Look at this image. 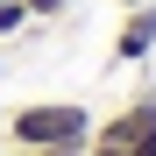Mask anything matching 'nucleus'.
I'll return each instance as SVG.
<instances>
[{
	"label": "nucleus",
	"instance_id": "1",
	"mask_svg": "<svg viewBox=\"0 0 156 156\" xmlns=\"http://www.w3.org/2000/svg\"><path fill=\"white\" fill-rule=\"evenodd\" d=\"M99 114L78 107V99H21V107L7 114V142L14 156L21 149H64V142H92Z\"/></svg>",
	"mask_w": 156,
	"mask_h": 156
},
{
	"label": "nucleus",
	"instance_id": "2",
	"mask_svg": "<svg viewBox=\"0 0 156 156\" xmlns=\"http://www.w3.org/2000/svg\"><path fill=\"white\" fill-rule=\"evenodd\" d=\"M156 57V0H142V7H121V29H114V50L107 64L128 71V64H149Z\"/></svg>",
	"mask_w": 156,
	"mask_h": 156
},
{
	"label": "nucleus",
	"instance_id": "3",
	"mask_svg": "<svg viewBox=\"0 0 156 156\" xmlns=\"http://www.w3.org/2000/svg\"><path fill=\"white\" fill-rule=\"evenodd\" d=\"M21 29H29V7H21V0H0V43L21 36Z\"/></svg>",
	"mask_w": 156,
	"mask_h": 156
},
{
	"label": "nucleus",
	"instance_id": "4",
	"mask_svg": "<svg viewBox=\"0 0 156 156\" xmlns=\"http://www.w3.org/2000/svg\"><path fill=\"white\" fill-rule=\"evenodd\" d=\"M21 7H29V21H57V14L71 7V0H21Z\"/></svg>",
	"mask_w": 156,
	"mask_h": 156
},
{
	"label": "nucleus",
	"instance_id": "5",
	"mask_svg": "<svg viewBox=\"0 0 156 156\" xmlns=\"http://www.w3.org/2000/svg\"><path fill=\"white\" fill-rule=\"evenodd\" d=\"M128 156H156V121L142 128V135H135V142H128Z\"/></svg>",
	"mask_w": 156,
	"mask_h": 156
},
{
	"label": "nucleus",
	"instance_id": "6",
	"mask_svg": "<svg viewBox=\"0 0 156 156\" xmlns=\"http://www.w3.org/2000/svg\"><path fill=\"white\" fill-rule=\"evenodd\" d=\"M21 156H85V142H64V149H21Z\"/></svg>",
	"mask_w": 156,
	"mask_h": 156
},
{
	"label": "nucleus",
	"instance_id": "7",
	"mask_svg": "<svg viewBox=\"0 0 156 156\" xmlns=\"http://www.w3.org/2000/svg\"><path fill=\"white\" fill-rule=\"evenodd\" d=\"M135 99H142V107H149V114H156V78H149V85H142V92H135Z\"/></svg>",
	"mask_w": 156,
	"mask_h": 156
},
{
	"label": "nucleus",
	"instance_id": "8",
	"mask_svg": "<svg viewBox=\"0 0 156 156\" xmlns=\"http://www.w3.org/2000/svg\"><path fill=\"white\" fill-rule=\"evenodd\" d=\"M121 7H142V0H121Z\"/></svg>",
	"mask_w": 156,
	"mask_h": 156
},
{
	"label": "nucleus",
	"instance_id": "9",
	"mask_svg": "<svg viewBox=\"0 0 156 156\" xmlns=\"http://www.w3.org/2000/svg\"><path fill=\"white\" fill-rule=\"evenodd\" d=\"M0 71H7V57H0Z\"/></svg>",
	"mask_w": 156,
	"mask_h": 156
}]
</instances>
